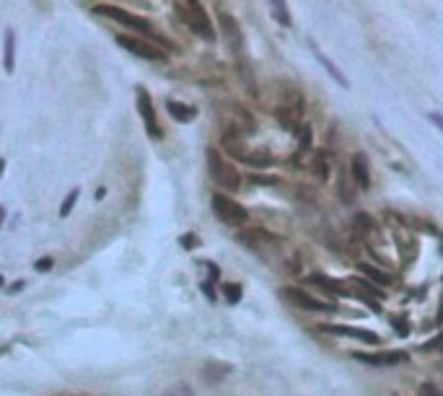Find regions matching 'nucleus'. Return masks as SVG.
<instances>
[{
    "label": "nucleus",
    "instance_id": "obj_6",
    "mask_svg": "<svg viewBox=\"0 0 443 396\" xmlns=\"http://www.w3.org/2000/svg\"><path fill=\"white\" fill-rule=\"evenodd\" d=\"M138 112H141L143 122H145V129L151 138H163L161 127L156 122V109H153V101H151V94L145 88H138Z\"/></svg>",
    "mask_w": 443,
    "mask_h": 396
},
{
    "label": "nucleus",
    "instance_id": "obj_28",
    "mask_svg": "<svg viewBox=\"0 0 443 396\" xmlns=\"http://www.w3.org/2000/svg\"><path fill=\"white\" fill-rule=\"evenodd\" d=\"M23 288V282H13L11 285V293H16V290H21Z\"/></svg>",
    "mask_w": 443,
    "mask_h": 396
},
{
    "label": "nucleus",
    "instance_id": "obj_14",
    "mask_svg": "<svg viewBox=\"0 0 443 396\" xmlns=\"http://www.w3.org/2000/svg\"><path fill=\"white\" fill-rule=\"evenodd\" d=\"M272 13H275V19L282 23V26H291V13H288V6L282 3V0H275V3H270Z\"/></svg>",
    "mask_w": 443,
    "mask_h": 396
},
{
    "label": "nucleus",
    "instance_id": "obj_19",
    "mask_svg": "<svg viewBox=\"0 0 443 396\" xmlns=\"http://www.w3.org/2000/svg\"><path fill=\"white\" fill-rule=\"evenodd\" d=\"M78 194H81V189H73V192H70V194L65 197V202H63V207H60V215H63V218H65V215H70V210L76 207Z\"/></svg>",
    "mask_w": 443,
    "mask_h": 396
},
{
    "label": "nucleus",
    "instance_id": "obj_10",
    "mask_svg": "<svg viewBox=\"0 0 443 396\" xmlns=\"http://www.w3.org/2000/svg\"><path fill=\"white\" fill-rule=\"evenodd\" d=\"M356 360H360V363H368V365H400L407 360V355L404 353H381V355H360L356 353L353 355Z\"/></svg>",
    "mask_w": 443,
    "mask_h": 396
},
{
    "label": "nucleus",
    "instance_id": "obj_18",
    "mask_svg": "<svg viewBox=\"0 0 443 396\" xmlns=\"http://www.w3.org/2000/svg\"><path fill=\"white\" fill-rule=\"evenodd\" d=\"M223 293H226V300L231 306L241 300V285H234V282H231V285H223Z\"/></svg>",
    "mask_w": 443,
    "mask_h": 396
},
{
    "label": "nucleus",
    "instance_id": "obj_22",
    "mask_svg": "<svg viewBox=\"0 0 443 396\" xmlns=\"http://www.w3.org/2000/svg\"><path fill=\"white\" fill-rule=\"evenodd\" d=\"M34 267H37V272H50V269H52V259H50V257L39 259Z\"/></svg>",
    "mask_w": 443,
    "mask_h": 396
},
{
    "label": "nucleus",
    "instance_id": "obj_21",
    "mask_svg": "<svg viewBox=\"0 0 443 396\" xmlns=\"http://www.w3.org/2000/svg\"><path fill=\"white\" fill-rule=\"evenodd\" d=\"M197 244H200V238H197V236H192V233L182 236V247L184 249H197Z\"/></svg>",
    "mask_w": 443,
    "mask_h": 396
},
{
    "label": "nucleus",
    "instance_id": "obj_16",
    "mask_svg": "<svg viewBox=\"0 0 443 396\" xmlns=\"http://www.w3.org/2000/svg\"><path fill=\"white\" fill-rule=\"evenodd\" d=\"M309 282H316V285H327V290H332V293H345L340 282H335V280L324 278V275H311V278H309Z\"/></svg>",
    "mask_w": 443,
    "mask_h": 396
},
{
    "label": "nucleus",
    "instance_id": "obj_4",
    "mask_svg": "<svg viewBox=\"0 0 443 396\" xmlns=\"http://www.w3.org/2000/svg\"><path fill=\"white\" fill-rule=\"evenodd\" d=\"M96 13H99V16H109L112 21L125 23V26L138 29V32H151V23L145 21V19H141V16H135V13H130V11L114 8V6H96Z\"/></svg>",
    "mask_w": 443,
    "mask_h": 396
},
{
    "label": "nucleus",
    "instance_id": "obj_13",
    "mask_svg": "<svg viewBox=\"0 0 443 396\" xmlns=\"http://www.w3.org/2000/svg\"><path fill=\"white\" fill-rule=\"evenodd\" d=\"M166 109H169V114H172L176 122H189V119L197 114L192 107H184V104H179V101H169V104H166Z\"/></svg>",
    "mask_w": 443,
    "mask_h": 396
},
{
    "label": "nucleus",
    "instance_id": "obj_9",
    "mask_svg": "<svg viewBox=\"0 0 443 396\" xmlns=\"http://www.w3.org/2000/svg\"><path fill=\"white\" fill-rule=\"evenodd\" d=\"M350 171H353V179L360 189H368L371 187V171H368V156L366 153H356L353 161H350Z\"/></svg>",
    "mask_w": 443,
    "mask_h": 396
},
{
    "label": "nucleus",
    "instance_id": "obj_24",
    "mask_svg": "<svg viewBox=\"0 0 443 396\" xmlns=\"http://www.w3.org/2000/svg\"><path fill=\"white\" fill-rule=\"evenodd\" d=\"M356 223H358V228H363V233H366L368 228H371V220H368V215H358Z\"/></svg>",
    "mask_w": 443,
    "mask_h": 396
},
{
    "label": "nucleus",
    "instance_id": "obj_31",
    "mask_svg": "<svg viewBox=\"0 0 443 396\" xmlns=\"http://www.w3.org/2000/svg\"><path fill=\"white\" fill-rule=\"evenodd\" d=\"M3 169H6V161H0V174H3Z\"/></svg>",
    "mask_w": 443,
    "mask_h": 396
},
{
    "label": "nucleus",
    "instance_id": "obj_7",
    "mask_svg": "<svg viewBox=\"0 0 443 396\" xmlns=\"http://www.w3.org/2000/svg\"><path fill=\"white\" fill-rule=\"evenodd\" d=\"M316 329H322L324 334H335V337H353V340H360V342L366 344H378V337L373 332H366V329H356V326H340V324H322V326H316Z\"/></svg>",
    "mask_w": 443,
    "mask_h": 396
},
{
    "label": "nucleus",
    "instance_id": "obj_11",
    "mask_svg": "<svg viewBox=\"0 0 443 396\" xmlns=\"http://www.w3.org/2000/svg\"><path fill=\"white\" fill-rule=\"evenodd\" d=\"M311 52H313V57H316V60H319V65H322V67H324L327 73L332 75V78H335L337 83H340V86L342 88H347L350 86V83H347V78L345 75H342V70H340V67H335V63H332V60H329V57H327L324 52H322V50H319V47H316V44L311 42Z\"/></svg>",
    "mask_w": 443,
    "mask_h": 396
},
{
    "label": "nucleus",
    "instance_id": "obj_30",
    "mask_svg": "<svg viewBox=\"0 0 443 396\" xmlns=\"http://www.w3.org/2000/svg\"><path fill=\"white\" fill-rule=\"evenodd\" d=\"M3 218H6V210H3V207H0V223H3Z\"/></svg>",
    "mask_w": 443,
    "mask_h": 396
},
{
    "label": "nucleus",
    "instance_id": "obj_12",
    "mask_svg": "<svg viewBox=\"0 0 443 396\" xmlns=\"http://www.w3.org/2000/svg\"><path fill=\"white\" fill-rule=\"evenodd\" d=\"M220 26H223V32H226L231 47H234V50H241V32H238V26L234 23V19L223 13V16H220Z\"/></svg>",
    "mask_w": 443,
    "mask_h": 396
},
{
    "label": "nucleus",
    "instance_id": "obj_15",
    "mask_svg": "<svg viewBox=\"0 0 443 396\" xmlns=\"http://www.w3.org/2000/svg\"><path fill=\"white\" fill-rule=\"evenodd\" d=\"M360 272H366L368 278L373 280V282H378V285H391V278H389V275H384V272H378V269H373V267H371V264H366V262L360 264Z\"/></svg>",
    "mask_w": 443,
    "mask_h": 396
},
{
    "label": "nucleus",
    "instance_id": "obj_27",
    "mask_svg": "<svg viewBox=\"0 0 443 396\" xmlns=\"http://www.w3.org/2000/svg\"><path fill=\"white\" fill-rule=\"evenodd\" d=\"M203 293H205L210 300L216 298V295H213V282H210V280H207V282H203Z\"/></svg>",
    "mask_w": 443,
    "mask_h": 396
},
{
    "label": "nucleus",
    "instance_id": "obj_17",
    "mask_svg": "<svg viewBox=\"0 0 443 396\" xmlns=\"http://www.w3.org/2000/svg\"><path fill=\"white\" fill-rule=\"evenodd\" d=\"M13 44H16L13 32H6V70L8 73H13Z\"/></svg>",
    "mask_w": 443,
    "mask_h": 396
},
{
    "label": "nucleus",
    "instance_id": "obj_8",
    "mask_svg": "<svg viewBox=\"0 0 443 396\" xmlns=\"http://www.w3.org/2000/svg\"><path fill=\"white\" fill-rule=\"evenodd\" d=\"M282 295L288 300H293L298 309H306V311H335V306H329L324 300H316L311 298L309 293H303V290H293V288H285L282 290Z\"/></svg>",
    "mask_w": 443,
    "mask_h": 396
},
{
    "label": "nucleus",
    "instance_id": "obj_26",
    "mask_svg": "<svg viewBox=\"0 0 443 396\" xmlns=\"http://www.w3.org/2000/svg\"><path fill=\"white\" fill-rule=\"evenodd\" d=\"M438 344H443V334H438V337L431 340L428 344H422V350H433V347H438Z\"/></svg>",
    "mask_w": 443,
    "mask_h": 396
},
{
    "label": "nucleus",
    "instance_id": "obj_3",
    "mask_svg": "<svg viewBox=\"0 0 443 396\" xmlns=\"http://www.w3.org/2000/svg\"><path fill=\"white\" fill-rule=\"evenodd\" d=\"M213 213L228 225H241V223H247V218H249L247 210H244L241 205L234 202L231 197H226V194H213Z\"/></svg>",
    "mask_w": 443,
    "mask_h": 396
},
{
    "label": "nucleus",
    "instance_id": "obj_2",
    "mask_svg": "<svg viewBox=\"0 0 443 396\" xmlns=\"http://www.w3.org/2000/svg\"><path fill=\"white\" fill-rule=\"evenodd\" d=\"M176 11L182 13V19L187 21V26H189L195 34L205 37V39H213V37H216V32H213V26H210V19H207L205 8H203L200 3H195V0L176 3Z\"/></svg>",
    "mask_w": 443,
    "mask_h": 396
},
{
    "label": "nucleus",
    "instance_id": "obj_25",
    "mask_svg": "<svg viewBox=\"0 0 443 396\" xmlns=\"http://www.w3.org/2000/svg\"><path fill=\"white\" fill-rule=\"evenodd\" d=\"M428 119H431V122L438 129H443V114H438V112H431V114H428Z\"/></svg>",
    "mask_w": 443,
    "mask_h": 396
},
{
    "label": "nucleus",
    "instance_id": "obj_5",
    "mask_svg": "<svg viewBox=\"0 0 443 396\" xmlns=\"http://www.w3.org/2000/svg\"><path fill=\"white\" fill-rule=\"evenodd\" d=\"M117 44L122 50L138 54V57H145V60H163V57H166L163 50L153 47V44L145 42V39H138V37H117Z\"/></svg>",
    "mask_w": 443,
    "mask_h": 396
},
{
    "label": "nucleus",
    "instance_id": "obj_23",
    "mask_svg": "<svg viewBox=\"0 0 443 396\" xmlns=\"http://www.w3.org/2000/svg\"><path fill=\"white\" fill-rule=\"evenodd\" d=\"M420 396H441V394H438V388H435V386L422 384V386H420Z\"/></svg>",
    "mask_w": 443,
    "mask_h": 396
},
{
    "label": "nucleus",
    "instance_id": "obj_1",
    "mask_svg": "<svg viewBox=\"0 0 443 396\" xmlns=\"http://www.w3.org/2000/svg\"><path fill=\"white\" fill-rule=\"evenodd\" d=\"M207 169H210V176L216 179V184H220L228 192H236L241 187V174L236 171V166L228 163L216 148L207 150Z\"/></svg>",
    "mask_w": 443,
    "mask_h": 396
},
{
    "label": "nucleus",
    "instance_id": "obj_20",
    "mask_svg": "<svg viewBox=\"0 0 443 396\" xmlns=\"http://www.w3.org/2000/svg\"><path fill=\"white\" fill-rule=\"evenodd\" d=\"M163 396H195V394H192V388H189L187 384H176V386H172Z\"/></svg>",
    "mask_w": 443,
    "mask_h": 396
},
{
    "label": "nucleus",
    "instance_id": "obj_29",
    "mask_svg": "<svg viewBox=\"0 0 443 396\" xmlns=\"http://www.w3.org/2000/svg\"><path fill=\"white\" fill-rule=\"evenodd\" d=\"M438 324H443V298H441V309H438Z\"/></svg>",
    "mask_w": 443,
    "mask_h": 396
}]
</instances>
